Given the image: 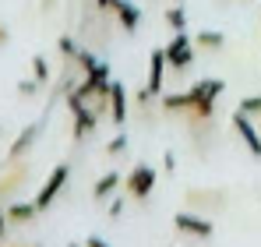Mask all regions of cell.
<instances>
[{
    "label": "cell",
    "mask_w": 261,
    "mask_h": 247,
    "mask_svg": "<svg viewBox=\"0 0 261 247\" xmlns=\"http://www.w3.org/2000/svg\"><path fill=\"white\" fill-rule=\"evenodd\" d=\"M106 215H110V219H120V215H124V198H113L110 208H106Z\"/></svg>",
    "instance_id": "cell-24"
},
{
    "label": "cell",
    "mask_w": 261,
    "mask_h": 247,
    "mask_svg": "<svg viewBox=\"0 0 261 247\" xmlns=\"http://www.w3.org/2000/svg\"><path fill=\"white\" fill-rule=\"evenodd\" d=\"M124 149H127V134H124V131H117V134L106 141V156H120Z\"/></svg>",
    "instance_id": "cell-21"
},
{
    "label": "cell",
    "mask_w": 261,
    "mask_h": 247,
    "mask_svg": "<svg viewBox=\"0 0 261 247\" xmlns=\"http://www.w3.org/2000/svg\"><path fill=\"white\" fill-rule=\"evenodd\" d=\"M258 120H261V117H258Z\"/></svg>",
    "instance_id": "cell-34"
},
{
    "label": "cell",
    "mask_w": 261,
    "mask_h": 247,
    "mask_svg": "<svg viewBox=\"0 0 261 247\" xmlns=\"http://www.w3.org/2000/svg\"><path fill=\"white\" fill-rule=\"evenodd\" d=\"M39 88H43V85L36 82V78H21V82H18V95H21V99H29V95H36Z\"/></svg>",
    "instance_id": "cell-23"
},
{
    "label": "cell",
    "mask_w": 261,
    "mask_h": 247,
    "mask_svg": "<svg viewBox=\"0 0 261 247\" xmlns=\"http://www.w3.org/2000/svg\"><path fill=\"white\" fill-rule=\"evenodd\" d=\"M57 50H60V53H64V57H67V60H74V57H78V50H82V46H78V42L71 39V36H64V39L57 42Z\"/></svg>",
    "instance_id": "cell-22"
},
{
    "label": "cell",
    "mask_w": 261,
    "mask_h": 247,
    "mask_svg": "<svg viewBox=\"0 0 261 247\" xmlns=\"http://www.w3.org/2000/svg\"><path fill=\"white\" fill-rule=\"evenodd\" d=\"M124 191H127L134 202H145V198L155 191V166L138 163L127 177H124Z\"/></svg>",
    "instance_id": "cell-3"
},
{
    "label": "cell",
    "mask_w": 261,
    "mask_h": 247,
    "mask_svg": "<svg viewBox=\"0 0 261 247\" xmlns=\"http://www.w3.org/2000/svg\"><path fill=\"white\" fill-rule=\"evenodd\" d=\"M53 4H57V0H43V11H49V7H53Z\"/></svg>",
    "instance_id": "cell-30"
},
{
    "label": "cell",
    "mask_w": 261,
    "mask_h": 247,
    "mask_svg": "<svg viewBox=\"0 0 261 247\" xmlns=\"http://www.w3.org/2000/svg\"><path fill=\"white\" fill-rule=\"evenodd\" d=\"M194 46H198V50H205V53H219V50L226 46V36L216 32V29H201V32L194 36Z\"/></svg>",
    "instance_id": "cell-17"
},
{
    "label": "cell",
    "mask_w": 261,
    "mask_h": 247,
    "mask_svg": "<svg viewBox=\"0 0 261 247\" xmlns=\"http://www.w3.org/2000/svg\"><path fill=\"white\" fill-rule=\"evenodd\" d=\"M191 60H194V39L187 36V32H173V39L166 46V64H170V71H187L191 67Z\"/></svg>",
    "instance_id": "cell-5"
},
{
    "label": "cell",
    "mask_w": 261,
    "mask_h": 247,
    "mask_svg": "<svg viewBox=\"0 0 261 247\" xmlns=\"http://www.w3.org/2000/svg\"><path fill=\"white\" fill-rule=\"evenodd\" d=\"M110 14L117 18V25L124 32H138V25H141V7L130 0H110Z\"/></svg>",
    "instance_id": "cell-10"
},
{
    "label": "cell",
    "mask_w": 261,
    "mask_h": 247,
    "mask_svg": "<svg viewBox=\"0 0 261 247\" xmlns=\"http://www.w3.org/2000/svg\"><path fill=\"white\" fill-rule=\"evenodd\" d=\"M85 247H110V244H106L102 237H88V240H85Z\"/></svg>",
    "instance_id": "cell-28"
},
{
    "label": "cell",
    "mask_w": 261,
    "mask_h": 247,
    "mask_svg": "<svg viewBox=\"0 0 261 247\" xmlns=\"http://www.w3.org/2000/svg\"><path fill=\"white\" fill-rule=\"evenodd\" d=\"M159 110L163 113H191V95L187 92H166L159 99Z\"/></svg>",
    "instance_id": "cell-16"
},
{
    "label": "cell",
    "mask_w": 261,
    "mask_h": 247,
    "mask_svg": "<svg viewBox=\"0 0 261 247\" xmlns=\"http://www.w3.org/2000/svg\"><path fill=\"white\" fill-rule=\"evenodd\" d=\"M67 110H71V117H74V141H85L95 134V124H99V113L82 103L78 95H67Z\"/></svg>",
    "instance_id": "cell-4"
},
{
    "label": "cell",
    "mask_w": 261,
    "mask_h": 247,
    "mask_svg": "<svg viewBox=\"0 0 261 247\" xmlns=\"http://www.w3.org/2000/svg\"><path fill=\"white\" fill-rule=\"evenodd\" d=\"M173 230H176V233H184V237H194V240H208V237L216 233L212 219L194 215L191 208H187V212H176V215H173Z\"/></svg>",
    "instance_id": "cell-6"
},
{
    "label": "cell",
    "mask_w": 261,
    "mask_h": 247,
    "mask_svg": "<svg viewBox=\"0 0 261 247\" xmlns=\"http://www.w3.org/2000/svg\"><path fill=\"white\" fill-rule=\"evenodd\" d=\"M32 78L39 85H46L49 78H53V71H49V60L46 57H32Z\"/></svg>",
    "instance_id": "cell-19"
},
{
    "label": "cell",
    "mask_w": 261,
    "mask_h": 247,
    "mask_svg": "<svg viewBox=\"0 0 261 247\" xmlns=\"http://www.w3.org/2000/svg\"><path fill=\"white\" fill-rule=\"evenodd\" d=\"M0 247H32V244H0Z\"/></svg>",
    "instance_id": "cell-31"
},
{
    "label": "cell",
    "mask_w": 261,
    "mask_h": 247,
    "mask_svg": "<svg viewBox=\"0 0 261 247\" xmlns=\"http://www.w3.org/2000/svg\"><path fill=\"white\" fill-rule=\"evenodd\" d=\"M163 166H166V169H176V156H173V149H170V152H163Z\"/></svg>",
    "instance_id": "cell-26"
},
{
    "label": "cell",
    "mask_w": 261,
    "mask_h": 247,
    "mask_svg": "<svg viewBox=\"0 0 261 247\" xmlns=\"http://www.w3.org/2000/svg\"><path fill=\"white\" fill-rule=\"evenodd\" d=\"M7 226H11V219H7V208H0V244H7Z\"/></svg>",
    "instance_id": "cell-25"
},
{
    "label": "cell",
    "mask_w": 261,
    "mask_h": 247,
    "mask_svg": "<svg viewBox=\"0 0 261 247\" xmlns=\"http://www.w3.org/2000/svg\"><path fill=\"white\" fill-rule=\"evenodd\" d=\"M233 127H237V134L244 138V145L251 149V156L261 159V127L254 124V117H247V113H240V110H233Z\"/></svg>",
    "instance_id": "cell-9"
},
{
    "label": "cell",
    "mask_w": 261,
    "mask_h": 247,
    "mask_svg": "<svg viewBox=\"0 0 261 247\" xmlns=\"http://www.w3.org/2000/svg\"><path fill=\"white\" fill-rule=\"evenodd\" d=\"M67 180H71V163H57L53 169H49L46 184L39 187V194H36V205H39V212H46V208L57 202V194L67 187Z\"/></svg>",
    "instance_id": "cell-2"
},
{
    "label": "cell",
    "mask_w": 261,
    "mask_h": 247,
    "mask_svg": "<svg viewBox=\"0 0 261 247\" xmlns=\"http://www.w3.org/2000/svg\"><path fill=\"white\" fill-rule=\"evenodd\" d=\"M39 134H43V124H29V127H21L18 138L7 145V159H4V166H7V163H21V159L32 152V145L39 141Z\"/></svg>",
    "instance_id": "cell-7"
},
{
    "label": "cell",
    "mask_w": 261,
    "mask_h": 247,
    "mask_svg": "<svg viewBox=\"0 0 261 247\" xmlns=\"http://www.w3.org/2000/svg\"><path fill=\"white\" fill-rule=\"evenodd\" d=\"M166 71H170L166 50H152V53H148V78H145V85H148L155 95H163V78H166Z\"/></svg>",
    "instance_id": "cell-11"
},
{
    "label": "cell",
    "mask_w": 261,
    "mask_h": 247,
    "mask_svg": "<svg viewBox=\"0 0 261 247\" xmlns=\"http://www.w3.org/2000/svg\"><path fill=\"white\" fill-rule=\"evenodd\" d=\"M184 202H187V208H201V212H208V208H222V205H226V194H222V191H205V187L198 191V187H194V191L184 194Z\"/></svg>",
    "instance_id": "cell-12"
},
{
    "label": "cell",
    "mask_w": 261,
    "mask_h": 247,
    "mask_svg": "<svg viewBox=\"0 0 261 247\" xmlns=\"http://www.w3.org/2000/svg\"><path fill=\"white\" fill-rule=\"evenodd\" d=\"M7 42H11V29H7V25H0V50H4Z\"/></svg>",
    "instance_id": "cell-27"
},
{
    "label": "cell",
    "mask_w": 261,
    "mask_h": 247,
    "mask_svg": "<svg viewBox=\"0 0 261 247\" xmlns=\"http://www.w3.org/2000/svg\"><path fill=\"white\" fill-rule=\"evenodd\" d=\"M95 11H110V0H95Z\"/></svg>",
    "instance_id": "cell-29"
},
{
    "label": "cell",
    "mask_w": 261,
    "mask_h": 247,
    "mask_svg": "<svg viewBox=\"0 0 261 247\" xmlns=\"http://www.w3.org/2000/svg\"><path fill=\"white\" fill-rule=\"evenodd\" d=\"M173 4H184V0H173Z\"/></svg>",
    "instance_id": "cell-32"
},
{
    "label": "cell",
    "mask_w": 261,
    "mask_h": 247,
    "mask_svg": "<svg viewBox=\"0 0 261 247\" xmlns=\"http://www.w3.org/2000/svg\"><path fill=\"white\" fill-rule=\"evenodd\" d=\"M32 247H39V244H32Z\"/></svg>",
    "instance_id": "cell-33"
},
{
    "label": "cell",
    "mask_w": 261,
    "mask_h": 247,
    "mask_svg": "<svg viewBox=\"0 0 261 247\" xmlns=\"http://www.w3.org/2000/svg\"><path fill=\"white\" fill-rule=\"evenodd\" d=\"M219 92H222V82L219 78H201V82L191 85V117H198V120H208L212 113H216V99Z\"/></svg>",
    "instance_id": "cell-1"
},
{
    "label": "cell",
    "mask_w": 261,
    "mask_h": 247,
    "mask_svg": "<svg viewBox=\"0 0 261 247\" xmlns=\"http://www.w3.org/2000/svg\"><path fill=\"white\" fill-rule=\"evenodd\" d=\"M166 25H170L173 32H184V29H187V14H184L180 4H170V7H166Z\"/></svg>",
    "instance_id": "cell-18"
},
{
    "label": "cell",
    "mask_w": 261,
    "mask_h": 247,
    "mask_svg": "<svg viewBox=\"0 0 261 247\" xmlns=\"http://www.w3.org/2000/svg\"><path fill=\"white\" fill-rule=\"evenodd\" d=\"M36 215H39V205H36V202H7V219H11V226L32 223Z\"/></svg>",
    "instance_id": "cell-14"
},
{
    "label": "cell",
    "mask_w": 261,
    "mask_h": 247,
    "mask_svg": "<svg viewBox=\"0 0 261 247\" xmlns=\"http://www.w3.org/2000/svg\"><path fill=\"white\" fill-rule=\"evenodd\" d=\"M127 88H124V82H113L110 85V117H113V124L117 127H124L127 124Z\"/></svg>",
    "instance_id": "cell-13"
},
{
    "label": "cell",
    "mask_w": 261,
    "mask_h": 247,
    "mask_svg": "<svg viewBox=\"0 0 261 247\" xmlns=\"http://www.w3.org/2000/svg\"><path fill=\"white\" fill-rule=\"evenodd\" d=\"M29 163L21 159V163H7V173L0 177V202H14V194L25 187V180H29Z\"/></svg>",
    "instance_id": "cell-8"
},
{
    "label": "cell",
    "mask_w": 261,
    "mask_h": 247,
    "mask_svg": "<svg viewBox=\"0 0 261 247\" xmlns=\"http://www.w3.org/2000/svg\"><path fill=\"white\" fill-rule=\"evenodd\" d=\"M117 187H124V177H120L117 169H110V173H102V177L95 180V187H92V198H95V202H102V198H110Z\"/></svg>",
    "instance_id": "cell-15"
},
{
    "label": "cell",
    "mask_w": 261,
    "mask_h": 247,
    "mask_svg": "<svg viewBox=\"0 0 261 247\" xmlns=\"http://www.w3.org/2000/svg\"><path fill=\"white\" fill-rule=\"evenodd\" d=\"M237 110H240V113H247V117H261V95H244Z\"/></svg>",
    "instance_id": "cell-20"
}]
</instances>
